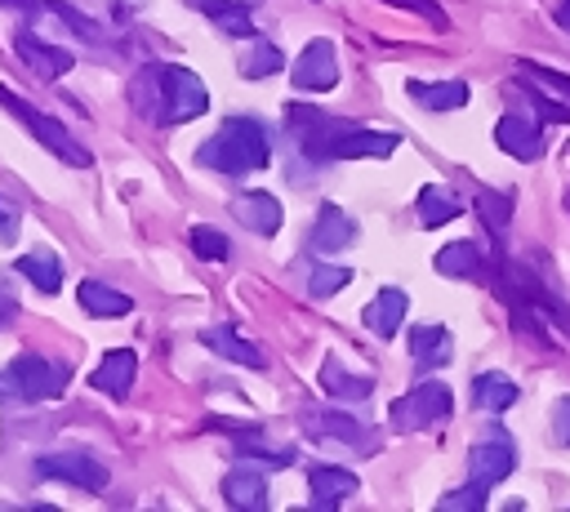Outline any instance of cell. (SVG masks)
Returning <instances> with one entry per match:
<instances>
[{
    "label": "cell",
    "mask_w": 570,
    "mask_h": 512,
    "mask_svg": "<svg viewBox=\"0 0 570 512\" xmlns=\"http://www.w3.org/2000/svg\"><path fill=\"white\" fill-rule=\"evenodd\" d=\"M129 107L151 125H183V120L205 116L209 93L196 71L174 67V62H147L129 80Z\"/></svg>",
    "instance_id": "6da1fadb"
},
{
    "label": "cell",
    "mask_w": 570,
    "mask_h": 512,
    "mask_svg": "<svg viewBox=\"0 0 570 512\" xmlns=\"http://www.w3.org/2000/svg\"><path fill=\"white\" fill-rule=\"evenodd\" d=\"M196 160L205 169H218V174L240 178V174H254V169H263L272 160V138H267V129L258 120L236 116V120H227L218 134H209L196 147Z\"/></svg>",
    "instance_id": "7a4b0ae2"
},
{
    "label": "cell",
    "mask_w": 570,
    "mask_h": 512,
    "mask_svg": "<svg viewBox=\"0 0 570 512\" xmlns=\"http://www.w3.org/2000/svg\"><path fill=\"white\" fill-rule=\"evenodd\" d=\"M71 383V370L62 361L45 356H18L13 365L0 370V405H27V401H49Z\"/></svg>",
    "instance_id": "3957f363"
},
{
    "label": "cell",
    "mask_w": 570,
    "mask_h": 512,
    "mask_svg": "<svg viewBox=\"0 0 570 512\" xmlns=\"http://www.w3.org/2000/svg\"><path fill=\"white\" fill-rule=\"evenodd\" d=\"M0 107H4V111H13V116L36 134V142H40L45 151H53L58 160H67V165H76V169H85V165H89V151H85V147L62 129V120H53L49 111L31 107L27 98H18V93H13V89H4V85H0Z\"/></svg>",
    "instance_id": "277c9868"
},
{
    "label": "cell",
    "mask_w": 570,
    "mask_h": 512,
    "mask_svg": "<svg viewBox=\"0 0 570 512\" xmlns=\"http://www.w3.org/2000/svg\"><path fill=\"white\" fill-rule=\"evenodd\" d=\"M450 405H454L450 387H445V383H436V378H428V383H419V387H410L405 396H396V401H392L387 423H392V432L410 436V432H423V427H432V423L450 419Z\"/></svg>",
    "instance_id": "5b68a950"
},
{
    "label": "cell",
    "mask_w": 570,
    "mask_h": 512,
    "mask_svg": "<svg viewBox=\"0 0 570 512\" xmlns=\"http://www.w3.org/2000/svg\"><path fill=\"white\" fill-rule=\"evenodd\" d=\"M343 129H347V125H343L338 116H325V111H316V107H298V102L285 107V134H289V142H294L303 156H312L316 165L334 160V142H338Z\"/></svg>",
    "instance_id": "8992f818"
},
{
    "label": "cell",
    "mask_w": 570,
    "mask_h": 512,
    "mask_svg": "<svg viewBox=\"0 0 570 512\" xmlns=\"http://www.w3.org/2000/svg\"><path fill=\"white\" fill-rule=\"evenodd\" d=\"M517 467V445H512V436L503 432V427H490L472 450H468V476L476 481V485H499V481H508V472Z\"/></svg>",
    "instance_id": "52a82bcc"
},
{
    "label": "cell",
    "mask_w": 570,
    "mask_h": 512,
    "mask_svg": "<svg viewBox=\"0 0 570 512\" xmlns=\"http://www.w3.org/2000/svg\"><path fill=\"white\" fill-rule=\"evenodd\" d=\"M36 472H40V476H58V481H67V485H76V490H89V494H102V490L111 485L107 467H102L98 459H89L85 450L40 454V459H36Z\"/></svg>",
    "instance_id": "ba28073f"
},
{
    "label": "cell",
    "mask_w": 570,
    "mask_h": 512,
    "mask_svg": "<svg viewBox=\"0 0 570 512\" xmlns=\"http://www.w3.org/2000/svg\"><path fill=\"white\" fill-rule=\"evenodd\" d=\"M338 85V53L334 40L316 36L303 45V53L294 58V89L298 93H330Z\"/></svg>",
    "instance_id": "9c48e42d"
},
{
    "label": "cell",
    "mask_w": 570,
    "mask_h": 512,
    "mask_svg": "<svg viewBox=\"0 0 570 512\" xmlns=\"http://www.w3.org/2000/svg\"><path fill=\"white\" fill-rule=\"evenodd\" d=\"M298 423H303V432H307L312 441H321V445L347 441L352 450H370V427L356 423V419L343 414V410H303Z\"/></svg>",
    "instance_id": "30bf717a"
},
{
    "label": "cell",
    "mask_w": 570,
    "mask_h": 512,
    "mask_svg": "<svg viewBox=\"0 0 570 512\" xmlns=\"http://www.w3.org/2000/svg\"><path fill=\"white\" fill-rule=\"evenodd\" d=\"M494 142L517 156V160H539L543 156V134H539V120L525 116V111H508L499 125H494Z\"/></svg>",
    "instance_id": "8fae6325"
},
{
    "label": "cell",
    "mask_w": 570,
    "mask_h": 512,
    "mask_svg": "<svg viewBox=\"0 0 570 512\" xmlns=\"http://www.w3.org/2000/svg\"><path fill=\"white\" fill-rule=\"evenodd\" d=\"M232 218L249 227L254 236H276L281 232V200L272 191H236L232 196Z\"/></svg>",
    "instance_id": "7c38bea8"
},
{
    "label": "cell",
    "mask_w": 570,
    "mask_h": 512,
    "mask_svg": "<svg viewBox=\"0 0 570 512\" xmlns=\"http://www.w3.org/2000/svg\"><path fill=\"white\" fill-rule=\"evenodd\" d=\"M401 147V134H383V129H356L347 125L334 142V160H383Z\"/></svg>",
    "instance_id": "4fadbf2b"
},
{
    "label": "cell",
    "mask_w": 570,
    "mask_h": 512,
    "mask_svg": "<svg viewBox=\"0 0 570 512\" xmlns=\"http://www.w3.org/2000/svg\"><path fill=\"white\" fill-rule=\"evenodd\" d=\"M134 374H138V356H134L129 347H111V352L98 361V370L89 374V383H94L98 392H107V396L125 401V396H129V387H134Z\"/></svg>",
    "instance_id": "5bb4252c"
},
{
    "label": "cell",
    "mask_w": 570,
    "mask_h": 512,
    "mask_svg": "<svg viewBox=\"0 0 570 512\" xmlns=\"http://www.w3.org/2000/svg\"><path fill=\"white\" fill-rule=\"evenodd\" d=\"M13 45H18V58L36 71V76H45V80H53V76H67L71 71V49H58V45H45V40H36L31 31H18L13 36Z\"/></svg>",
    "instance_id": "9a60e30c"
},
{
    "label": "cell",
    "mask_w": 570,
    "mask_h": 512,
    "mask_svg": "<svg viewBox=\"0 0 570 512\" xmlns=\"http://www.w3.org/2000/svg\"><path fill=\"white\" fill-rule=\"evenodd\" d=\"M352 240H356V223H352L334 200H325V205L316 209L312 249H316V254H338V249H347Z\"/></svg>",
    "instance_id": "2e32d148"
},
{
    "label": "cell",
    "mask_w": 570,
    "mask_h": 512,
    "mask_svg": "<svg viewBox=\"0 0 570 512\" xmlns=\"http://www.w3.org/2000/svg\"><path fill=\"white\" fill-rule=\"evenodd\" d=\"M223 499L232 508H245V512H263L267 508V472L258 467H232L223 476Z\"/></svg>",
    "instance_id": "e0dca14e"
},
{
    "label": "cell",
    "mask_w": 570,
    "mask_h": 512,
    "mask_svg": "<svg viewBox=\"0 0 570 512\" xmlns=\"http://www.w3.org/2000/svg\"><path fill=\"white\" fill-rule=\"evenodd\" d=\"M405 294L396 289V285H387V289H379L370 303H365V312H361V321H365V329H374L379 338H392L396 329H401V321H405Z\"/></svg>",
    "instance_id": "ac0fdd59"
},
{
    "label": "cell",
    "mask_w": 570,
    "mask_h": 512,
    "mask_svg": "<svg viewBox=\"0 0 570 512\" xmlns=\"http://www.w3.org/2000/svg\"><path fill=\"white\" fill-rule=\"evenodd\" d=\"M200 343H205L209 352H218L223 361H232V365H245V370H263V365H267V356H263L249 338H240L236 329H227V325L200 329Z\"/></svg>",
    "instance_id": "d6986e66"
},
{
    "label": "cell",
    "mask_w": 570,
    "mask_h": 512,
    "mask_svg": "<svg viewBox=\"0 0 570 512\" xmlns=\"http://www.w3.org/2000/svg\"><path fill=\"white\" fill-rule=\"evenodd\" d=\"M410 356L419 370H436L454 356V338L445 325H414L410 329Z\"/></svg>",
    "instance_id": "ffe728a7"
},
{
    "label": "cell",
    "mask_w": 570,
    "mask_h": 512,
    "mask_svg": "<svg viewBox=\"0 0 570 512\" xmlns=\"http://www.w3.org/2000/svg\"><path fill=\"white\" fill-rule=\"evenodd\" d=\"M307 490H312V508H334V503H343V499L356 494V476L347 467L321 463V467L307 472Z\"/></svg>",
    "instance_id": "44dd1931"
},
{
    "label": "cell",
    "mask_w": 570,
    "mask_h": 512,
    "mask_svg": "<svg viewBox=\"0 0 570 512\" xmlns=\"http://www.w3.org/2000/svg\"><path fill=\"white\" fill-rule=\"evenodd\" d=\"M405 89H410V98H414L419 107H428V111H454V107L468 102V85H463V80H410Z\"/></svg>",
    "instance_id": "7402d4cb"
},
{
    "label": "cell",
    "mask_w": 570,
    "mask_h": 512,
    "mask_svg": "<svg viewBox=\"0 0 570 512\" xmlns=\"http://www.w3.org/2000/svg\"><path fill=\"white\" fill-rule=\"evenodd\" d=\"M472 401H476V410L503 414V410L517 405V383L508 374H499V370H485V374L472 378Z\"/></svg>",
    "instance_id": "603a6c76"
},
{
    "label": "cell",
    "mask_w": 570,
    "mask_h": 512,
    "mask_svg": "<svg viewBox=\"0 0 570 512\" xmlns=\"http://www.w3.org/2000/svg\"><path fill=\"white\" fill-rule=\"evenodd\" d=\"M436 272L441 276H459V280H476L485 272V258L472 240H450L445 249H436Z\"/></svg>",
    "instance_id": "cb8c5ba5"
},
{
    "label": "cell",
    "mask_w": 570,
    "mask_h": 512,
    "mask_svg": "<svg viewBox=\"0 0 570 512\" xmlns=\"http://www.w3.org/2000/svg\"><path fill=\"white\" fill-rule=\"evenodd\" d=\"M321 387L343 405V401H365L370 392H374V378H365V374H352L347 365H338L334 356L325 361V370H321Z\"/></svg>",
    "instance_id": "d4e9b609"
},
{
    "label": "cell",
    "mask_w": 570,
    "mask_h": 512,
    "mask_svg": "<svg viewBox=\"0 0 570 512\" xmlns=\"http://www.w3.org/2000/svg\"><path fill=\"white\" fill-rule=\"evenodd\" d=\"M476 218L490 232L494 249H503L508 240V223H512V196L508 191H476Z\"/></svg>",
    "instance_id": "484cf974"
},
{
    "label": "cell",
    "mask_w": 570,
    "mask_h": 512,
    "mask_svg": "<svg viewBox=\"0 0 570 512\" xmlns=\"http://www.w3.org/2000/svg\"><path fill=\"white\" fill-rule=\"evenodd\" d=\"M18 272H22L40 294H58V289H62V263H58V254H49V249L22 254V258H18Z\"/></svg>",
    "instance_id": "4316f807"
},
{
    "label": "cell",
    "mask_w": 570,
    "mask_h": 512,
    "mask_svg": "<svg viewBox=\"0 0 570 512\" xmlns=\"http://www.w3.org/2000/svg\"><path fill=\"white\" fill-rule=\"evenodd\" d=\"M76 298H80V307H85L89 316H107V321H111V316H125V312L134 307L129 294H120V289H111V285H102V280H85Z\"/></svg>",
    "instance_id": "83f0119b"
},
{
    "label": "cell",
    "mask_w": 570,
    "mask_h": 512,
    "mask_svg": "<svg viewBox=\"0 0 570 512\" xmlns=\"http://www.w3.org/2000/svg\"><path fill=\"white\" fill-rule=\"evenodd\" d=\"M414 214H419L423 227H445L450 218H459V200L445 187H423L419 200H414Z\"/></svg>",
    "instance_id": "f1b7e54d"
},
{
    "label": "cell",
    "mask_w": 570,
    "mask_h": 512,
    "mask_svg": "<svg viewBox=\"0 0 570 512\" xmlns=\"http://www.w3.org/2000/svg\"><path fill=\"white\" fill-rule=\"evenodd\" d=\"M285 67V53L272 45V40H254L245 53H240V76L245 80H267Z\"/></svg>",
    "instance_id": "f546056e"
},
{
    "label": "cell",
    "mask_w": 570,
    "mask_h": 512,
    "mask_svg": "<svg viewBox=\"0 0 570 512\" xmlns=\"http://www.w3.org/2000/svg\"><path fill=\"white\" fill-rule=\"evenodd\" d=\"M196 4L209 13L214 27H223L232 36H254V18H249L245 4H236V0H196Z\"/></svg>",
    "instance_id": "4dcf8cb0"
},
{
    "label": "cell",
    "mask_w": 570,
    "mask_h": 512,
    "mask_svg": "<svg viewBox=\"0 0 570 512\" xmlns=\"http://www.w3.org/2000/svg\"><path fill=\"white\" fill-rule=\"evenodd\" d=\"M347 280H352V267H338V263H312L307 294H312V298H330V294H338Z\"/></svg>",
    "instance_id": "1f68e13d"
},
{
    "label": "cell",
    "mask_w": 570,
    "mask_h": 512,
    "mask_svg": "<svg viewBox=\"0 0 570 512\" xmlns=\"http://www.w3.org/2000/svg\"><path fill=\"white\" fill-rule=\"evenodd\" d=\"M236 450L245 454V459H258V463H267V467H285V463H294V450H276V445H267L258 432H240V441H236Z\"/></svg>",
    "instance_id": "d6a6232c"
},
{
    "label": "cell",
    "mask_w": 570,
    "mask_h": 512,
    "mask_svg": "<svg viewBox=\"0 0 570 512\" xmlns=\"http://www.w3.org/2000/svg\"><path fill=\"white\" fill-rule=\"evenodd\" d=\"M191 249H196V258H205V263H223L227 254H232V240L218 232V227H191Z\"/></svg>",
    "instance_id": "836d02e7"
},
{
    "label": "cell",
    "mask_w": 570,
    "mask_h": 512,
    "mask_svg": "<svg viewBox=\"0 0 570 512\" xmlns=\"http://www.w3.org/2000/svg\"><path fill=\"white\" fill-rule=\"evenodd\" d=\"M485 499H490V490H485V485H476V481H468L463 490L441 494V512H481V508H485Z\"/></svg>",
    "instance_id": "e575fe53"
},
{
    "label": "cell",
    "mask_w": 570,
    "mask_h": 512,
    "mask_svg": "<svg viewBox=\"0 0 570 512\" xmlns=\"http://www.w3.org/2000/svg\"><path fill=\"white\" fill-rule=\"evenodd\" d=\"M525 98H530V107L539 111V120H552V125H570V107H566V102H557V98L539 93L534 85H525Z\"/></svg>",
    "instance_id": "d590c367"
},
{
    "label": "cell",
    "mask_w": 570,
    "mask_h": 512,
    "mask_svg": "<svg viewBox=\"0 0 570 512\" xmlns=\"http://www.w3.org/2000/svg\"><path fill=\"white\" fill-rule=\"evenodd\" d=\"M53 13H58L76 36H85V40H94V36H98V27H94V22H85V18H80V9H71L67 0H53Z\"/></svg>",
    "instance_id": "8d00e7d4"
},
{
    "label": "cell",
    "mask_w": 570,
    "mask_h": 512,
    "mask_svg": "<svg viewBox=\"0 0 570 512\" xmlns=\"http://www.w3.org/2000/svg\"><path fill=\"white\" fill-rule=\"evenodd\" d=\"M521 71H525V76H534V80H543V85H552L557 93H566V98H570V76H561V71H552V67H539V62H521Z\"/></svg>",
    "instance_id": "74e56055"
},
{
    "label": "cell",
    "mask_w": 570,
    "mask_h": 512,
    "mask_svg": "<svg viewBox=\"0 0 570 512\" xmlns=\"http://www.w3.org/2000/svg\"><path fill=\"white\" fill-rule=\"evenodd\" d=\"M552 436H557V445L570 450V396H561V401L552 405Z\"/></svg>",
    "instance_id": "f35d334b"
},
{
    "label": "cell",
    "mask_w": 570,
    "mask_h": 512,
    "mask_svg": "<svg viewBox=\"0 0 570 512\" xmlns=\"http://www.w3.org/2000/svg\"><path fill=\"white\" fill-rule=\"evenodd\" d=\"M387 4H396V9H414V13H423L432 27H445V13H441L436 0H387Z\"/></svg>",
    "instance_id": "ab89813d"
},
{
    "label": "cell",
    "mask_w": 570,
    "mask_h": 512,
    "mask_svg": "<svg viewBox=\"0 0 570 512\" xmlns=\"http://www.w3.org/2000/svg\"><path fill=\"white\" fill-rule=\"evenodd\" d=\"M13 307H18V289H13V285H9V276L0 272V316H9Z\"/></svg>",
    "instance_id": "60d3db41"
},
{
    "label": "cell",
    "mask_w": 570,
    "mask_h": 512,
    "mask_svg": "<svg viewBox=\"0 0 570 512\" xmlns=\"http://www.w3.org/2000/svg\"><path fill=\"white\" fill-rule=\"evenodd\" d=\"M557 22L570 31V0H557Z\"/></svg>",
    "instance_id": "b9f144b4"
},
{
    "label": "cell",
    "mask_w": 570,
    "mask_h": 512,
    "mask_svg": "<svg viewBox=\"0 0 570 512\" xmlns=\"http://www.w3.org/2000/svg\"><path fill=\"white\" fill-rule=\"evenodd\" d=\"M0 4H9V9H18V4H22V9H31L36 0H0Z\"/></svg>",
    "instance_id": "7bdbcfd3"
},
{
    "label": "cell",
    "mask_w": 570,
    "mask_h": 512,
    "mask_svg": "<svg viewBox=\"0 0 570 512\" xmlns=\"http://www.w3.org/2000/svg\"><path fill=\"white\" fill-rule=\"evenodd\" d=\"M561 200H566V214H570V187H566V196H561Z\"/></svg>",
    "instance_id": "ee69618b"
},
{
    "label": "cell",
    "mask_w": 570,
    "mask_h": 512,
    "mask_svg": "<svg viewBox=\"0 0 570 512\" xmlns=\"http://www.w3.org/2000/svg\"><path fill=\"white\" fill-rule=\"evenodd\" d=\"M0 223H4V205H0Z\"/></svg>",
    "instance_id": "f6af8a7d"
}]
</instances>
